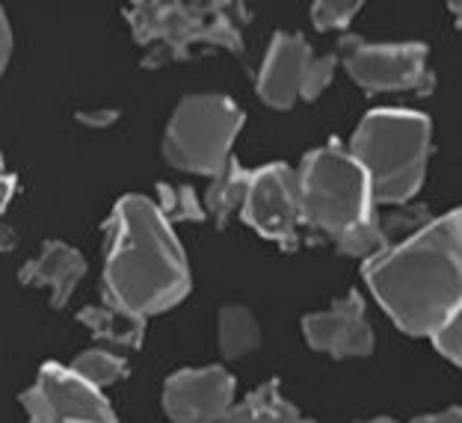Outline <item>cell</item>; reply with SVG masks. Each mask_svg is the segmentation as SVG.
I'll return each mask as SVG.
<instances>
[{
  "label": "cell",
  "instance_id": "10",
  "mask_svg": "<svg viewBox=\"0 0 462 423\" xmlns=\"http://www.w3.org/2000/svg\"><path fill=\"white\" fill-rule=\"evenodd\" d=\"M235 406V379L226 367H187L163 385V411L172 423H223Z\"/></svg>",
  "mask_w": 462,
  "mask_h": 423
},
{
  "label": "cell",
  "instance_id": "6",
  "mask_svg": "<svg viewBox=\"0 0 462 423\" xmlns=\"http://www.w3.org/2000/svg\"><path fill=\"white\" fill-rule=\"evenodd\" d=\"M244 110L228 95H187L163 133V157L190 175L217 178L231 163V145L244 128Z\"/></svg>",
  "mask_w": 462,
  "mask_h": 423
},
{
  "label": "cell",
  "instance_id": "2",
  "mask_svg": "<svg viewBox=\"0 0 462 423\" xmlns=\"http://www.w3.org/2000/svg\"><path fill=\"white\" fill-rule=\"evenodd\" d=\"M104 302L136 317L170 311L190 293V267L161 207L122 196L104 222Z\"/></svg>",
  "mask_w": 462,
  "mask_h": 423
},
{
  "label": "cell",
  "instance_id": "19",
  "mask_svg": "<svg viewBox=\"0 0 462 423\" xmlns=\"http://www.w3.org/2000/svg\"><path fill=\"white\" fill-rule=\"evenodd\" d=\"M157 207H161L163 219L175 225V222H202L208 216L205 202L199 193L187 184H170L163 181L157 187Z\"/></svg>",
  "mask_w": 462,
  "mask_h": 423
},
{
  "label": "cell",
  "instance_id": "25",
  "mask_svg": "<svg viewBox=\"0 0 462 423\" xmlns=\"http://www.w3.org/2000/svg\"><path fill=\"white\" fill-rule=\"evenodd\" d=\"M412 423H462V409H445V411H436V415L415 418Z\"/></svg>",
  "mask_w": 462,
  "mask_h": 423
},
{
  "label": "cell",
  "instance_id": "21",
  "mask_svg": "<svg viewBox=\"0 0 462 423\" xmlns=\"http://www.w3.org/2000/svg\"><path fill=\"white\" fill-rule=\"evenodd\" d=\"M430 341H433L439 355H445L450 364L462 367V308L454 317H448V320L433 332Z\"/></svg>",
  "mask_w": 462,
  "mask_h": 423
},
{
  "label": "cell",
  "instance_id": "27",
  "mask_svg": "<svg viewBox=\"0 0 462 423\" xmlns=\"http://www.w3.org/2000/svg\"><path fill=\"white\" fill-rule=\"evenodd\" d=\"M450 13H454L457 18H462V4H450Z\"/></svg>",
  "mask_w": 462,
  "mask_h": 423
},
{
  "label": "cell",
  "instance_id": "26",
  "mask_svg": "<svg viewBox=\"0 0 462 423\" xmlns=\"http://www.w3.org/2000/svg\"><path fill=\"white\" fill-rule=\"evenodd\" d=\"M18 246V234L15 228L9 225V222H4V216H0V255H6V252H13Z\"/></svg>",
  "mask_w": 462,
  "mask_h": 423
},
{
  "label": "cell",
  "instance_id": "18",
  "mask_svg": "<svg viewBox=\"0 0 462 423\" xmlns=\"http://www.w3.org/2000/svg\"><path fill=\"white\" fill-rule=\"evenodd\" d=\"M75 373L92 388H110L116 382H122L128 376V362L122 355H116L113 350H104V346H96V350L80 353L75 362L69 364Z\"/></svg>",
  "mask_w": 462,
  "mask_h": 423
},
{
  "label": "cell",
  "instance_id": "13",
  "mask_svg": "<svg viewBox=\"0 0 462 423\" xmlns=\"http://www.w3.org/2000/svg\"><path fill=\"white\" fill-rule=\"evenodd\" d=\"M83 276H87V261L75 246L62 240H48L39 255L30 258L18 272L21 284H27V288H45L54 308L69 305Z\"/></svg>",
  "mask_w": 462,
  "mask_h": 423
},
{
  "label": "cell",
  "instance_id": "28",
  "mask_svg": "<svg viewBox=\"0 0 462 423\" xmlns=\"http://www.w3.org/2000/svg\"><path fill=\"white\" fill-rule=\"evenodd\" d=\"M367 423H397V420H392V418H374V420H367Z\"/></svg>",
  "mask_w": 462,
  "mask_h": 423
},
{
  "label": "cell",
  "instance_id": "9",
  "mask_svg": "<svg viewBox=\"0 0 462 423\" xmlns=\"http://www.w3.org/2000/svg\"><path fill=\"white\" fill-rule=\"evenodd\" d=\"M244 222L258 231L264 240L279 246H297L302 228V207H300V178L288 163H270L252 172V184L246 193Z\"/></svg>",
  "mask_w": 462,
  "mask_h": 423
},
{
  "label": "cell",
  "instance_id": "14",
  "mask_svg": "<svg viewBox=\"0 0 462 423\" xmlns=\"http://www.w3.org/2000/svg\"><path fill=\"white\" fill-rule=\"evenodd\" d=\"M78 320L87 326V332L104 344V350H140L145 337V317L116 308L110 302L87 305Z\"/></svg>",
  "mask_w": 462,
  "mask_h": 423
},
{
  "label": "cell",
  "instance_id": "8",
  "mask_svg": "<svg viewBox=\"0 0 462 423\" xmlns=\"http://www.w3.org/2000/svg\"><path fill=\"white\" fill-rule=\"evenodd\" d=\"M21 406L27 423H119L107 397L62 364L42 367L36 382L21 394Z\"/></svg>",
  "mask_w": 462,
  "mask_h": 423
},
{
  "label": "cell",
  "instance_id": "20",
  "mask_svg": "<svg viewBox=\"0 0 462 423\" xmlns=\"http://www.w3.org/2000/svg\"><path fill=\"white\" fill-rule=\"evenodd\" d=\"M359 0H320L311 6V24L320 33H341L350 27V21L359 15Z\"/></svg>",
  "mask_w": 462,
  "mask_h": 423
},
{
  "label": "cell",
  "instance_id": "29",
  "mask_svg": "<svg viewBox=\"0 0 462 423\" xmlns=\"http://www.w3.org/2000/svg\"><path fill=\"white\" fill-rule=\"evenodd\" d=\"M302 423H314V420H309V418H306V420H302Z\"/></svg>",
  "mask_w": 462,
  "mask_h": 423
},
{
  "label": "cell",
  "instance_id": "17",
  "mask_svg": "<svg viewBox=\"0 0 462 423\" xmlns=\"http://www.w3.org/2000/svg\"><path fill=\"white\" fill-rule=\"evenodd\" d=\"M217 344L228 362L231 358H244L255 353L261 346V326L255 314L244 305H226L217 317Z\"/></svg>",
  "mask_w": 462,
  "mask_h": 423
},
{
  "label": "cell",
  "instance_id": "1",
  "mask_svg": "<svg viewBox=\"0 0 462 423\" xmlns=\"http://www.w3.org/2000/svg\"><path fill=\"white\" fill-rule=\"evenodd\" d=\"M362 272L397 329L433 337L462 308V207L380 249Z\"/></svg>",
  "mask_w": 462,
  "mask_h": 423
},
{
  "label": "cell",
  "instance_id": "22",
  "mask_svg": "<svg viewBox=\"0 0 462 423\" xmlns=\"http://www.w3.org/2000/svg\"><path fill=\"white\" fill-rule=\"evenodd\" d=\"M338 54H320L311 60L309 78H306V89H302V101H318L327 87L335 78V69H338Z\"/></svg>",
  "mask_w": 462,
  "mask_h": 423
},
{
  "label": "cell",
  "instance_id": "5",
  "mask_svg": "<svg viewBox=\"0 0 462 423\" xmlns=\"http://www.w3.org/2000/svg\"><path fill=\"white\" fill-rule=\"evenodd\" d=\"M128 24L134 39L145 48L143 66L161 69L166 62H181L193 51H231L244 54V27L249 13L240 4H184V0H154L128 6Z\"/></svg>",
  "mask_w": 462,
  "mask_h": 423
},
{
  "label": "cell",
  "instance_id": "23",
  "mask_svg": "<svg viewBox=\"0 0 462 423\" xmlns=\"http://www.w3.org/2000/svg\"><path fill=\"white\" fill-rule=\"evenodd\" d=\"M9 57H13V27H9V18L0 6V74L6 71Z\"/></svg>",
  "mask_w": 462,
  "mask_h": 423
},
{
  "label": "cell",
  "instance_id": "16",
  "mask_svg": "<svg viewBox=\"0 0 462 423\" xmlns=\"http://www.w3.org/2000/svg\"><path fill=\"white\" fill-rule=\"evenodd\" d=\"M249 184H252V172H246V169L240 166V161L231 157V163L226 166V172L211 178V187L205 189V210H208V216H214L217 225H226L231 216L244 210Z\"/></svg>",
  "mask_w": 462,
  "mask_h": 423
},
{
  "label": "cell",
  "instance_id": "15",
  "mask_svg": "<svg viewBox=\"0 0 462 423\" xmlns=\"http://www.w3.org/2000/svg\"><path fill=\"white\" fill-rule=\"evenodd\" d=\"M297 406L282 397L279 382H264L255 388L246 400L231 406L223 423H302Z\"/></svg>",
  "mask_w": 462,
  "mask_h": 423
},
{
  "label": "cell",
  "instance_id": "3",
  "mask_svg": "<svg viewBox=\"0 0 462 423\" xmlns=\"http://www.w3.org/2000/svg\"><path fill=\"white\" fill-rule=\"evenodd\" d=\"M297 178L302 228L318 231L344 255L374 258L385 249L371 181L344 145L327 143L309 152Z\"/></svg>",
  "mask_w": 462,
  "mask_h": 423
},
{
  "label": "cell",
  "instance_id": "12",
  "mask_svg": "<svg viewBox=\"0 0 462 423\" xmlns=\"http://www.w3.org/2000/svg\"><path fill=\"white\" fill-rule=\"evenodd\" d=\"M318 57L300 33H276L270 39L267 54L258 69V98L273 110H291L302 101L311 60Z\"/></svg>",
  "mask_w": 462,
  "mask_h": 423
},
{
  "label": "cell",
  "instance_id": "7",
  "mask_svg": "<svg viewBox=\"0 0 462 423\" xmlns=\"http://www.w3.org/2000/svg\"><path fill=\"white\" fill-rule=\"evenodd\" d=\"M427 54L421 41H367L350 33L338 39V60L365 92L427 95L433 89Z\"/></svg>",
  "mask_w": 462,
  "mask_h": 423
},
{
  "label": "cell",
  "instance_id": "11",
  "mask_svg": "<svg viewBox=\"0 0 462 423\" xmlns=\"http://www.w3.org/2000/svg\"><path fill=\"white\" fill-rule=\"evenodd\" d=\"M302 335L314 353L332 358H362L374 353V329L359 290L338 296L327 311L302 317Z\"/></svg>",
  "mask_w": 462,
  "mask_h": 423
},
{
  "label": "cell",
  "instance_id": "4",
  "mask_svg": "<svg viewBox=\"0 0 462 423\" xmlns=\"http://www.w3.org/2000/svg\"><path fill=\"white\" fill-rule=\"evenodd\" d=\"M433 124L415 110H374L356 128L350 152L371 181L376 207H403L427 175Z\"/></svg>",
  "mask_w": 462,
  "mask_h": 423
},
{
  "label": "cell",
  "instance_id": "24",
  "mask_svg": "<svg viewBox=\"0 0 462 423\" xmlns=\"http://www.w3.org/2000/svg\"><path fill=\"white\" fill-rule=\"evenodd\" d=\"M13 196H15V175L6 169L4 154H0V216H4V210L13 202Z\"/></svg>",
  "mask_w": 462,
  "mask_h": 423
}]
</instances>
